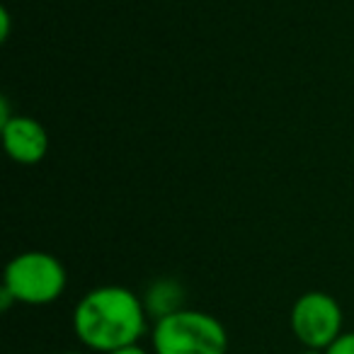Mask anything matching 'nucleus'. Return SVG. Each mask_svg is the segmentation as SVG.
Segmentation results:
<instances>
[{
  "label": "nucleus",
  "mask_w": 354,
  "mask_h": 354,
  "mask_svg": "<svg viewBox=\"0 0 354 354\" xmlns=\"http://www.w3.org/2000/svg\"><path fill=\"white\" fill-rule=\"evenodd\" d=\"M183 289L177 281H158L151 286L146 299V310L156 313L158 318H165V315L175 313V310L183 308Z\"/></svg>",
  "instance_id": "423d86ee"
},
{
  "label": "nucleus",
  "mask_w": 354,
  "mask_h": 354,
  "mask_svg": "<svg viewBox=\"0 0 354 354\" xmlns=\"http://www.w3.org/2000/svg\"><path fill=\"white\" fill-rule=\"evenodd\" d=\"M291 330L306 349H328L342 335V308L325 291H308L291 306Z\"/></svg>",
  "instance_id": "20e7f679"
},
{
  "label": "nucleus",
  "mask_w": 354,
  "mask_h": 354,
  "mask_svg": "<svg viewBox=\"0 0 354 354\" xmlns=\"http://www.w3.org/2000/svg\"><path fill=\"white\" fill-rule=\"evenodd\" d=\"M0 25H3V32H0V39H8V37H10V15H8V10L0 12Z\"/></svg>",
  "instance_id": "6e6552de"
},
{
  "label": "nucleus",
  "mask_w": 354,
  "mask_h": 354,
  "mask_svg": "<svg viewBox=\"0 0 354 354\" xmlns=\"http://www.w3.org/2000/svg\"><path fill=\"white\" fill-rule=\"evenodd\" d=\"M64 354H83V352H64Z\"/></svg>",
  "instance_id": "9b49d317"
},
{
  "label": "nucleus",
  "mask_w": 354,
  "mask_h": 354,
  "mask_svg": "<svg viewBox=\"0 0 354 354\" xmlns=\"http://www.w3.org/2000/svg\"><path fill=\"white\" fill-rule=\"evenodd\" d=\"M146 328V304L127 286H97L88 291L73 310V330L78 339L102 354L138 344Z\"/></svg>",
  "instance_id": "f257e3e1"
},
{
  "label": "nucleus",
  "mask_w": 354,
  "mask_h": 354,
  "mask_svg": "<svg viewBox=\"0 0 354 354\" xmlns=\"http://www.w3.org/2000/svg\"><path fill=\"white\" fill-rule=\"evenodd\" d=\"M325 354H354V333H342L325 349Z\"/></svg>",
  "instance_id": "0eeeda50"
},
{
  "label": "nucleus",
  "mask_w": 354,
  "mask_h": 354,
  "mask_svg": "<svg viewBox=\"0 0 354 354\" xmlns=\"http://www.w3.org/2000/svg\"><path fill=\"white\" fill-rule=\"evenodd\" d=\"M301 354H325V349H306V352Z\"/></svg>",
  "instance_id": "9d476101"
},
{
  "label": "nucleus",
  "mask_w": 354,
  "mask_h": 354,
  "mask_svg": "<svg viewBox=\"0 0 354 354\" xmlns=\"http://www.w3.org/2000/svg\"><path fill=\"white\" fill-rule=\"evenodd\" d=\"M66 267L51 252L27 250L12 257L6 267L3 289L17 301L27 306L54 304L66 291Z\"/></svg>",
  "instance_id": "7ed1b4c3"
},
{
  "label": "nucleus",
  "mask_w": 354,
  "mask_h": 354,
  "mask_svg": "<svg viewBox=\"0 0 354 354\" xmlns=\"http://www.w3.org/2000/svg\"><path fill=\"white\" fill-rule=\"evenodd\" d=\"M0 127H3V146H6L10 160L20 162V165H35L46 158L49 133L35 117L15 114Z\"/></svg>",
  "instance_id": "39448f33"
},
{
  "label": "nucleus",
  "mask_w": 354,
  "mask_h": 354,
  "mask_svg": "<svg viewBox=\"0 0 354 354\" xmlns=\"http://www.w3.org/2000/svg\"><path fill=\"white\" fill-rule=\"evenodd\" d=\"M109 354H148V352H146V349L138 347V344H131V347L117 349V352H109Z\"/></svg>",
  "instance_id": "1a4fd4ad"
},
{
  "label": "nucleus",
  "mask_w": 354,
  "mask_h": 354,
  "mask_svg": "<svg viewBox=\"0 0 354 354\" xmlns=\"http://www.w3.org/2000/svg\"><path fill=\"white\" fill-rule=\"evenodd\" d=\"M156 354H226L228 333L223 323L204 310L180 308L156 320L151 333Z\"/></svg>",
  "instance_id": "f03ea898"
}]
</instances>
